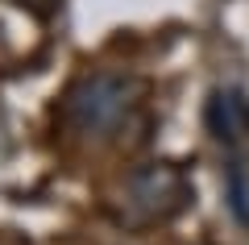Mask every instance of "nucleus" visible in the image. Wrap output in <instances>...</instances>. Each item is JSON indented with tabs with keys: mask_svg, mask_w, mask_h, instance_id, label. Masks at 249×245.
Returning <instances> with one entry per match:
<instances>
[{
	"mask_svg": "<svg viewBox=\"0 0 249 245\" xmlns=\"http://www.w3.org/2000/svg\"><path fill=\"white\" fill-rule=\"evenodd\" d=\"M142 104V83L133 75H116V71H100V75L79 79L67 92V121L83 137H116L129 125V116Z\"/></svg>",
	"mask_w": 249,
	"mask_h": 245,
	"instance_id": "1",
	"label": "nucleus"
},
{
	"mask_svg": "<svg viewBox=\"0 0 249 245\" xmlns=\"http://www.w3.org/2000/svg\"><path fill=\"white\" fill-rule=\"evenodd\" d=\"M224 191H229V208L241 225H249V175L241 162H229L224 170Z\"/></svg>",
	"mask_w": 249,
	"mask_h": 245,
	"instance_id": "4",
	"label": "nucleus"
},
{
	"mask_svg": "<svg viewBox=\"0 0 249 245\" xmlns=\"http://www.w3.org/2000/svg\"><path fill=\"white\" fill-rule=\"evenodd\" d=\"M204 125L216 141L237 146L249 137V96L237 88H216L204 104Z\"/></svg>",
	"mask_w": 249,
	"mask_h": 245,
	"instance_id": "3",
	"label": "nucleus"
},
{
	"mask_svg": "<svg viewBox=\"0 0 249 245\" xmlns=\"http://www.w3.org/2000/svg\"><path fill=\"white\" fill-rule=\"evenodd\" d=\"M191 204V179L175 162H145L124 179V208L137 225L170 220Z\"/></svg>",
	"mask_w": 249,
	"mask_h": 245,
	"instance_id": "2",
	"label": "nucleus"
}]
</instances>
